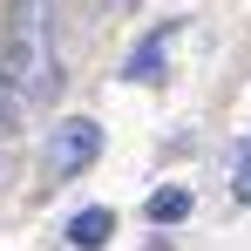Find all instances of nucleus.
Here are the masks:
<instances>
[{
    "instance_id": "obj_3",
    "label": "nucleus",
    "mask_w": 251,
    "mask_h": 251,
    "mask_svg": "<svg viewBox=\"0 0 251 251\" xmlns=\"http://www.w3.org/2000/svg\"><path fill=\"white\" fill-rule=\"evenodd\" d=\"M170 41H176V21L150 27V34L136 41V54L123 61V75H129V82H163V68H170Z\"/></svg>"
},
{
    "instance_id": "obj_5",
    "label": "nucleus",
    "mask_w": 251,
    "mask_h": 251,
    "mask_svg": "<svg viewBox=\"0 0 251 251\" xmlns=\"http://www.w3.org/2000/svg\"><path fill=\"white\" fill-rule=\"evenodd\" d=\"M143 210H150V224H183V217H190V190H183V183H163Z\"/></svg>"
},
{
    "instance_id": "obj_6",
    "label": "nucleus",
    "mask_w": 251,
    "mask_h": 251,
    "mask_svg": "<svg viewBox=\"0 0 251 251\" xmlns=\"http://www.w3.org/2000/svg\"><path fill=\"white\" fill-rule=\"evenodd\" d=\"M231 197H238V204H251V136L238 143V156H231Z\"/></svg>"
},
{
    "instance_id": "obj_4",
    "label": "nucleus",
    "mask_w": 251,
    "mask_h": 251,
    "mask_svg": "<svg viewBox=\"0 0 251 251\" xmlns=\"http://www.w3.org/2000/svg\"><path fill=\"white\" fill-rule=\"evenodd\" d=\"M109 238H116V210H109V204H88V210L68 217V245H75V251H102Z\"/></svg>"
},
{
    "instance_id": "obj_2",
    "label": "nucleus",
    "mask_w": 251,
    "mask_h": 251,
    "mask_svg": "<svg viewBox=\"0 0 251 251\" xmlns=\"http://www.w3.org/2000/svg\"><path fill=\"white\" fill-rule=\"evenodd\" d=\"M95 156H102V129L88 123V116L54 123V136H48V170H54V176H82Z\"/></svg>"
},
{
    "instance_id": "obj_7",
    "label": "nucleus",
    "mask_w": 251,
    "mask_h": 251,
    "mask_svg": "<svg viewBox=\"0 0 251 251\" xmlns=\"http://www.w3.org/2000/svg\"><path fill=\"white\" fill-rule=\"evenodd\" d=\"M21 123V88H14V75H0V129Z\"/></svg>"
},
{
    "instance_id": "obj_1",
    "label": "nucleus",
    "mask_w": 251,
    "mask_h": 251,
    "mask_svg": "<svg viewBox=\"0 0 251 251\" xmlns=\"http://www.w3.org/2000/svg\"><path fill=\"white\" fill-rule=\"evenodd\" d=\"M0 75H14L21 95H48L61 82L54 75V54H48V21H41V0H14L7 21H0Z\"/></svg>"
}]
</instances>
